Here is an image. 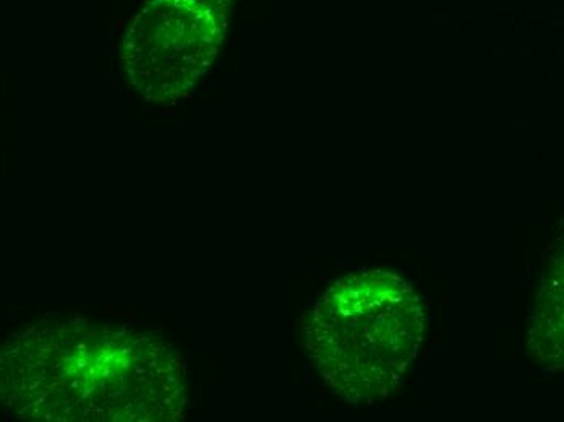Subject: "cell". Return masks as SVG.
Masks as SVG:
<instances>
[{"instance_id": "1", "label": "cell", "mask_w": 564, "mask_h": 422, "mask_svg": "<svg viewBox=\"0 0 564 422\" xmlns=\"http://www.w3.org/2000/svg\"><path fill=\"white\" fill-rule=\"evenodd\" d=\"M10 407L34 420L174 422L188 407L187 367L170 343L98 322L23 336L0 361Z\"/></svg>"}, {"instance_id": "2", "label": "cell", "mask_w": 564, "mask_h": 422, "mask_svg": "<svg viewBox=\"0 0 564 422\" xmlns=\"http://www.w3.org/2000/svg\"><path fill=\"white\" fill-rule=\"evenodd\" d=\"M305 349L326 386L371 407L398 392L426 335V312L411 283L387 270L340 277L301 321Z\"/></svg>"}, {"instance_id": "3", "label": "cell", "mask_w": 564, "mask_h": 422, "mask_svg": "<svg viewBox=\"0 0 564 422\" xmlns=\"http://www.w3.org/2000/svg\"><path fill=\"white\" fill-rule=\"evenodd\" d=\"M531 355L542 366L558 369L563 364V262L555 259L536 297L529 335Z\"/></svg>"}]
</instances>
